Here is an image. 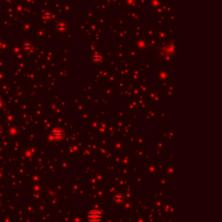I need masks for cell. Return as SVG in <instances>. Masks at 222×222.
Listing matches in <instances>:
<instances>
[{"instance_id": "6da1fadb", "label": "cell", "mask_w": 222, "mask_h": 222, "mask_svg": "<svg viewBox=\"0 0 222 222\" xmlns=\"http://www.w3.org/2000/svg\"><path fill=\"white\" fill-rule=\"evenodd\" d=\"M101 212L96 209H92L87 213V219L89 222H100L101 220Z\"/></svg>"}, {"instance_id": "7a4b0ae2", "label": "cell", "mask_w": 222, "mask_h": 222, "mask_svg": "<svg viewBox=\"0 0 222 222\" xmlns=\"http://www.w3.org/2000/svg\"><path fill=\"white\" fill-rule=\"evenodd\" d=\"M50 136L52 139L56 140V141H62L63 140V138L65 137V132L63 129L61 128H57V129H55L51 134H50Z\"/></svg>"}, {"instance_id": "3957f363", "label": "cell", "mask_w": 222, "mask_h": 222, "mask_svg": "<svg viewBox=\"0 0 222 222\" xmlns=\"http://www.w3.org/2000/svg\"><path fill=\"white\" fill-rule=\"evenodd\" d=\"M112 200L116 205L121 206L125 201V196L122 193H116L112 197Z\"/></svg>"}]
</instances>
